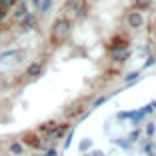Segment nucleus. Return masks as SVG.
I'll list each match as a JSON object with an SVG mask.
<instances>
[{
    "mask_svg": "<svg viewBox=\"0 0 156 156\" xmlns=\"http://www.w3.org/2000/svg\"><path fill=\"white\" fill-rule=\"evenodd\" d=\"M70 34V22L66 18H60L54 22V26H52V40L54 42H62L66 36Z\"/></svg>",
    "mask_w": 156,
    "mask_h": 156,
    "instance_id": "obj_1",
    "label": "nucleus"
},
{
    "mask_svg": "<svg viewBox=\"0 0 156 156\" xmlns=\"http://www.w3.org/2000/svg\"><path fill=\"white\" fill-rule=\"evenodd\" d=\"M14 4H16V0H0V8H2V10L12 8Z\"/></svg>",
    "mask_w": 156,
    "mask_h": 156,
    "instance_id": "obj_4",
    "label": "nucleus"
},
{
    "mask_svg": "<svg viewBox=\"0 0 156 156\" xmlns=\"http://www.w3.org/2000/svg\"><path fill=\"white\" fill-rule=\"evenodd\" d=\"M36 74H40V64H32L28 68V76H36Z\"/></svg>",
    "mask_w": 156,
    "mask_h": 156,
    "instance_id": "obj_6",
    "label": "nucleus"
},
{
    "mask_svg": "<svg viewBox=\"0 0 156 156\" xmlns=\"http://www.w3.org/2000/svg\"><path fill=\"white\" fill-rule=\"evenodd\" d=\"M128 24L130 26H134V28H138L140 24H142V16H140V12H132L128 16Z\"/></svg>",
    "mask_w": 156,
    "mask_h": 156,
    "instance_id": "obj_2",
    "label": "nucleus"
},
{
    "mask_svg": "<svg viewBox=\"0 0 156 156\" xmlns=\"http://www.w3.org/2000/svg\"><path fill=\"white\" fill-rule=\"evenodd\" d=\"M4 16H6V10H2V8H0V20L4 18Z\"/></svg>",
    "mask_w": 156,
    "mask_h": 156,
    "instance_id": "obj_8",
    "label": "nucleus"
},
{
    "mask_svg": "<svg viewBox=\"0 0 156 156\" xmlns=\"http://www.w3.org/2000/svg\"><path fill=\"white\" fill-rule=\"evenodd\" d=\"M10 152L12 154H22V144H18V142L10 144Z\"/></svg>",
    "mask_w": 156,
    "mask_h": 156,
    "instance_id": "obj_5",
    "label": "nucleus"
},
{
    "mask_svg": "<svg viewBox=\"0 0 156 156\" xmlns=\"http://www.w3.org/2000/svg\"><path fill=\"white\" fill-rule=\"evenodd\" d=\"M24 16H26V4H18V8H16V12H14V18L22 20Z\"/></svg>",
    "mask_w": 156,
    "mask_h": 156,
    "instance_id": "obj_3",
    "label": "nucleus"
},
{
    "mask_svg": "<svg viewBox=\"0 0 156 156\" xmlns=\"http://www.w3.org/2000/svg\"><path fill=\"white\" fill-rule=\"evenodd\" d=\"M50 2H52V0H44V2H42V6H40V10H42V12H44V10L48 8V6H50Z\"/></svg>",
    "mask_w": 156,
    "mask_h": 156,
    "instance_id": "obj_7",
    "label": "nucleus"
}]
</instances>
